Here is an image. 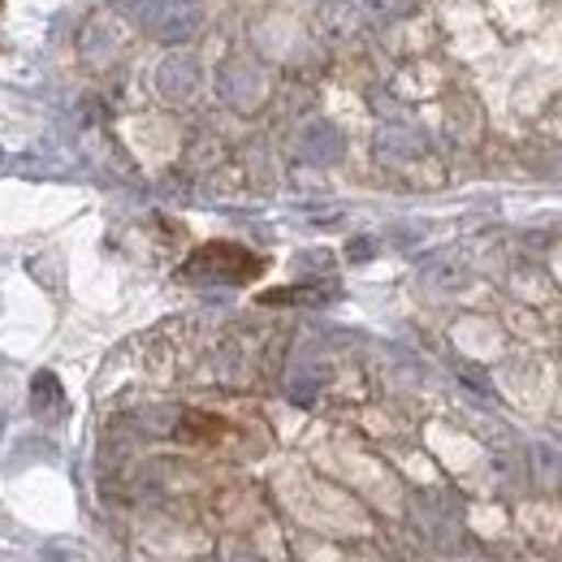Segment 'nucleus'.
I'll return each instance as SVG.
<instances>
[{
	"label": "nucleus",
	"mask_w": 562,
	"mask_h": 562,
	"mask_svg": "<svg viewBox=\"0 0 562 562\" xmlns=\"http://www.w3.org/2000/svg\"><path fill=\"white\" fill-rule=\"evenodd\" d=\"M260 273H265V260L251 256L238 243H209V247H200L182 265V278L187 281H229V285H238V281H251L260 278Z\"/></svg>",
	"instance_id": "f257e3e1"
},
{
	"label": "nucleus",
	"mask_w": 562,
	"mask_h": 562,
	"mask_svg": "<svg viewBox=\"0 0 562 562\" xmlns=\"http://www.w3.org/2000/svg\"><path fill=\"white\" fill-rule=\"evenodd\" d=\"M31 394H35V412H40V416H48V407L61 412V381H57L53 372H40L35 385H31Z\"/></svg>",
	"instance_id": "f03ea898"
}]
</instances>
